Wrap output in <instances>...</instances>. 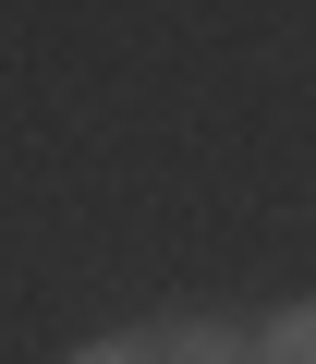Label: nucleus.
<instances>
[{
	"label": "nucleus",
	"mask_w": 316,
	"mask_h": 364,
	"mask_svg": "<svg viewBox=\"0 0 316 364\" xmlns=\"http://www.w3.org/2000/svg\"><path fill=\"white\" fill-rule=\"evenodd\" d=\"M73 364H256V328H231V316H146V328L85 340Z\"/></svg>",
	"instance_id": "obj_1"
},
{
	"label": "nucleus",
	"mask_w": 316,
	"mask_h": 364,
	"mask_svg": "<svg viewBox=\"0 0 316 364\" xmlns=\"http://www.w3.org/2000/svg\"><path fill=\"white\" fill-rule=\"evenodd\" d=\"M256 364H316V304H280L256 328Z\"/></svg>",
	"instance_id": "obj_2"
}]
</instances>
